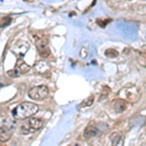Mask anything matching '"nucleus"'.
<instances>
[{"instance_id":"1","label":"nucleus","mask_w":146,"mask_h":146,"mask_svg":"<svg viewBox=\"0 0 146 146\" xmlns=\"http://www.w3.org/2000/svg\"><path fill=\"white\" fill-rule=\"evenodd\" d=\"M38 106L32 102H23L19 104L12 111V115L15 119L23 120L33 116L38 111Z\"/></svg>"},{"instance_id":"2","label":"nucleus","mask_w":146,"mask_h":146,"mask_svg":"<svg viewBox=\"0 0 146 146\" xmlns=\"http://www.w3.org/2000/svg\"><path fill=\"white\" fill-rule=\"evenodd\" d=\"M43 120L41 118H29L21 128L23 135H28L30 133L38 131L43 126Z\"/></svg>"},{"instance_id":"3","label":"nucleus","mask_w":146,"mask_h":146,"mask_svg":"<svg viewBox=\"0 0 146 146\" xmlns=\"http://www.w3.org/2000/svg\"><path fill=\"white\" fill-rule=\"evenodd\" d=\"M49 95V89L44 85L33 87L28 91V96L34 100H42L46 98Z\"/></svg>"},{"instance_id":"4","label":"nucleus","mask_w":146,"mask_h":146,"mask_svg":"<svg viewBox=\"0 0 146 146\" xmlns=\"http://www.w3.org/2000/svg\"><path fill=\"white\" fill-rule=\"evenodd\" d=\"M29 69H30V66L27 62H25L22 60H18V62H17V64H16V66L14 67L13 69L9 70V71L7 72V74L11 77H18V76H21L22 74L27 73Z\"/></svg>"},{"instance_id":"5","label":"nucleus","mask_w":146,"mask_h":146,"mask_svg":"<svg viewBox=\"0 0 146 146\" xmlns=\"http://www.w3.org/2000/svg\"><path fill=\"white\" fill-rule=\"evenodd\" d=\"M29 49V44L27 41H23V40H20V41L16 42L11 48V51L13 54H15L16 56H23L27 54V52Z\"/></svg>"},{"instance_id":"6","label":"nucleus","mask_w":146,"mask_h":146,"mask_svg":"<svg viewBox=\"0 0 146 146\" xmlns=\"http://www.w3.org/2000/svg\"><path fill=\"white\" fill-rule=\"evenodd\" d=\"M48 44V38H45V37H42V38H40L36 41V49L38 51L40 56H42V58H48L49 55H50L51 52Z\"/></svg>"},{"instance_id":"7","label":"nucleus","mask_w":146,"mask_h":146,"mask_svg":"<svg viewBox=\"0 0 146 146\" xmlns=\"http://www.w3.org/2000/svg\"><path fill=\"white\" fill-rule=\"evenodd\" d=\"M12 135H13L12 128L7 127L5 125L0 126V141H1V142L8 141L12 137Z\"/></svg>"},{"instance_id":"8","label":"nucleus","mask_w":146,"mask_h":146,"mask_svg":"<svg viewBox=\"0 0 146 146\" xmlns=\"http://www.w3.org/2000/svg\"><path fill=\"white\" fill-rule=\"evenodd\" d=\"M125 92H126V98L131 101H135L139 98V93L135 87L125 89Z\"/></svg>"},{"instance_id":"9","label":"nucleus","mask_w":146,"mask_h":146,"mask_svg":"<svg viewBox=\"0 0 146 146\" xmlns=\"http://www.w3.org/2000/svg\"><path fill=\"white\" fill-rule=\"evenodd\" d=\"M112 146H124V138L119 131H115L110 135Z\"/></svg>"},{"instance_id":"10","label":"nucleus","mask_w":146,"mask_h":146,"mask_svg":"<svg viewBox=\"0 0 146 146\" xmlns=\"http://www.w3.org/2000/svg\"><path fill=\"white\" fill-rule=\"evenodd\" d=\"M113 108H114L115 112H117V113H123L125 110L127 109V102L124 100H117L114 102Z\"/></svg>"},{"instance_id":"11","label":"nucleus","mask_w":146,"mask_h":146,"mask_svg":"<svg viewBox=\"0 0 146 146\" xmlns=\"http://www.w3.org/2000/svg\"><path fill=\"white\" fill-rule=\"evenodd\" d=\"M98 133V131L95 126H89V127H87L86 129L84 131V137L89 139V138H92V137H94V136H96Z\"/></svg>"},{"instance_id":"12","label":"nucleus","mask_w":146,"mask_h":146,"mask_svg":"<svg viewBox=\"0 0 146 146\" xmlns=\"http://www.w3.org/2000/svg\"><path fill=\"white\" fill-rule=\"evenodd\" d=\"M118 55L119 53L115 49H107L105 51V56L108 58H116V56H118Z\"/></svg>"},{"instance_id":"13","label":"nucleus","mask_w":146,"mask_h":146,"mask_svg":"<svg viewBox=\"0 0 146 146\" xmlns=\"http://www.w3.org/2000/svg\"><path fill=\"white\" fill-rule=\"evenodd\" d=\"M94 100H95V96H89L87 100H85L83 101V103L81 104V106H91V105L93 104Z\"/></svg>"},{"instance_id":"14","label":"nucleus","mask_w":146,"mask_h":146,"mask_svg":"<svg viewBox=\"0 0 146 146\" xmlns=\"http://www.w3.org/2000/svg\"><path fill=\"white\" fill-rule=\"evenodd\" d=\"M110 93V89L109 88H107L106 86H104L103 87V89H102V92H101V96H100V100H102V98H106L108 94Z\"/></svg>"},{"instance_id":"15","label":"nucleus","mask_w":146,"mask_h":146,"mask_svg":"<svg viewBox=\"0 0 146 146\" xmlns=\"http://www.w3.org/2000/svg\"><path fill=\"white\" fill-rule=\"evenodd\" d=\"M10 23H11V19L8 18V17H5V18L2 19V22H1V23H0V27H6V25H8Z\"/></svg>"},{"instance_id":"16","label":"nucleus","mask_w":146,"mask_h":146,"mask_svg":"<svg viewBox=\"0 0 146 146\" xmlns=\"http://www.w3.org/2000/svg\"><path fill=\"white\" fill-rule=\"evenodd\" d=\"M69 146H81L79 144V143H77V142H73V143H71Z\"/></svg>"}]
</instances>
